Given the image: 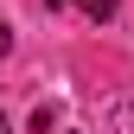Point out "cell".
<instances>
[{
  "label": "cell",
  "instance_id": "4",
  "mask_svg": "<svg viewBox=\"0 0 134 134\" xmlns=\"http://www.w3.org/2000/svg\"><path fill=\"white\" fill-rule=\"evenodd\" d=\"M0 134H13V121H7V109H0Z\"/></svg>",
  "mask_w": 134,
  "mask_h": 134
},
{
  "label": "cell",
  "instance_id": "2",
  "mask_svg": "<svg viewBox=\"0 0 134 134\" xmlns=\"http://www.w3.org/2000/svg\"><path fill=\"white\" fill-rule=\"evenodd\" d=\"M7 51H13V32H7V26H0V58H7Z\"/></svg>",
  "mask_w": 134,
  "mask_h": 134
},
{
  "label": "cell",
  "instance_id": "1",
  "mask_svg": "<svg viewBox=\"0 0 134 134\" xmlns=\"http://www.w3.org/2000/svg\"><path fill=\"white\" fill-rule=\"evenodd\" d=\"M77 7H83V13H90V19H96V26H102V19H115V7H121V0H77Z\"/></svg>",
  "mask_w": 134,
  "mask_h": 134
},
{
  "label": "cell",
  "instance_id": "3",
  "mask_svg": "<svg viewBox=\"0 0 134 134\" xmlns=\"http://www.w3.org/2000/svg\"><path fill=\"white\" fill-rule=\"evenodd\" d=\"M45 7H51V13H64V7H70V0H45Z\"/></svg>",
  "mask_w": 134,
  "mask_h": 134
}]
</instances>
